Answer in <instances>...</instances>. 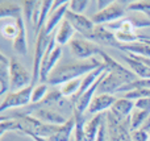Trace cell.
<instances>
[{"label":"cell","instance_id":"35","mask_svg":"<svg viewBox=\"0 0 150 141\" xmlns=\"http://www.w3.org/2000/svg\"><path fill=\"white\" fill-rule=\"evenodd\" d=\"M134 108L141 111H149L150 112V98H142L134 102Z\"/></svg>","mask_w":150,"mask_h":141},{"label":"cell","instance_id":"12","mask_svg":"<svg viewBox=\"0 0 150 141\" xmlns=\"http://www.w3.org/2000/svg\"><path fill=\"white\" fill-rule=\"evenodd\" d=\"M65 18L74 26L75 30L79 32V33L82 34V36H84V37L87 36V34H90L91 32L93 30V28L96 26L95 23H93L91 18H88L87 16L76 15V13H73V12H70V11L66 12Z\"/></svg>","mask_w":150,"mask_h":141},{"label":"cell","instance_id":"24","mask_svg":"<svg viewBox=\"0 0 150 141\" xmlns=\"http://www.w3.org/2000/svg\"><path fill=\"white\" fill-rule=\"evenodd\" d=\"M150 116L149 111H141V110H133V112L129 116V123H130V131H136V129H141L148 118Z\"/></svg>","mask_w":150,"mask_h":141},{"label":"cell","instance_id":"4","mask_svg":"<svg viewBox=\"0 0 150 141\" xmlns=\"http://www.w3.org/2000/svg\"><path fill=\"white\" fill-rule=\"evenodd\" d=\"M61 54H62V47L58 46L55 41V34L52 36L50 44L47 46L46 54L41 63V70H40V83H46L50 73L57 67V62L59 61Z\"/></svg>","mask_w":150,"mask_h":141},{"label":"cell","instance_id":"14","mask_svg":"<svg viewBox=\"0 0 150 141\" xmlns=\"http://www.w3.org/2000/svg\"><path fill=\"white\" fill-rule=\"evenodd\" d=\"M16 23L18 26V33L17 37L13 41V50L20 55H26L28 54V41H26V26H25V20L23 16L16 18Z\"/></svg>","mask_w":150,"mask_h":141},{"label":"cell","instance_id":"28","mask_svg":"<svg viewBox=\"0 0 150 141\" xmlns=\"http://www.w3.org/2000/svg\"><path fill=\"white\" fill-rule=\"evenodd\" d=\"M54 4V1L52 0H44L42 1V7H41V15H40V21H38V26L36 28V33L38 34L40 30L42 28H45V23L47 20V16H49L50 11H52V7Z\"/></svg>","mask_w":150,"mask_h":141},{"label":"cell","instance_id":"32","mask_svg":"<svg viewBox=\"0 0 150 141\" xmlns=\"http://www.w3.org/2000/svg\"><path fill=\"white\" fill-rule=\"evenodd\" d=\"M88 4H90L88 0H71V1H69V11L76 13V15H82Z\"/></svg>","mask_w":150,"mask_h":141},{"label":"cell","instance_id":"20","mask_svg":"<svg viewBox=\"0 0 150 141\" xmlns=\"http://www.w3.org/2000/svg\"><path fill=\"white\" fill-rule=\"evenodd\" d=\"M104 118H105V113H100V115H95L91 120H88L84 125V133L88 141H95L98 137L99 129L101 127Z\"/></svg>","mask_w":150,"mask_h":141},{"label":"cell","instance_id":"7","mask_svg":"<svg viewBox=\"0 0 150 141\" xmlns=\"http://www.w3.org/2000/svg\"><path fill=\"white\" fill-rule=\"evenodd\" d=\"M69 45H70L71 54L80 61L95 58L96 55H100V53L103 52V49L98 44L86 38H73V41Z\"/></svg>","mask_w":150,"mask_h":141},{"label":"cell","instance_id":"3","mask_svg":"<svg viewBox=\"0 0 150 141\" xmlns=\"http://www.w3.org/2000/svg\"><path fill=\"white\" fill-rule=\"evenodd\" d=\"M107 141H132L129 119H122L113 112H105Z\"/></svg>","mask_w":150,"mask_h":141},{"label":"cell","instance_id":"27","mask_svg":"<svg viewBox=\"0 0 150 141\" xmlns=\"http://www.w3.org/2000/svg\"><path fill=\"white\" fill-rule=\"evenodd\" d=\"M128 12H140L150 18V0H141V1H130L127 5Z\"/></svg>","mask_w":150,"mask_h":141},{"label":"cell","instance_id":"5","mask_svg":"<svg viewBox=\"0 0 150 141\" xmlns=\"http://www.w3.org/2000/svg\"><path fill=\"white\" fill-rule=\"evenodd\" d=\"M52 36L45 32V28L40 30L37 34L36 46H34V58H33V71H32V86H37V82L40 81V70H41V63L46 54L47 46L50 44Z\"/></svg>","mask_w":150,"mask_h":141},{"label":"cell","instance_id":"9","mask_svg":"<svg viewBox=\"0 0 150 141\" xmlns=\"http://www.w3.org/2000/svg\"><path fill=\"white\" fill-rule=\"evenodd\" d=\"M125 12H127V8L120 4L119 1H115L113 4H111L104 11L96 12L95 15L91 17V20L95 23V25H103V24L108 25V24L120 21L125 16Z\"/></svg>","mask_w":150,"mask_h":141},{"label":"cell","instance_id":"33","mask_svg":"<svg viewBox=\"0 0 150 141\" xmlns=\"http://www.w3.org/2000/svg\"><path fill=\"white\" fill-rule=\"evenodd\" d=\"M124 98L130 100H138L142 99V98H150V89H138V90H133L130 92L124 94Z\"/></svg>","mask_w":150,"mask_h":141},{"label":"cell","instance_id":"10","mask_svg":"<svg viewBox=\"0 0 150 141\" xmlns=\"http://www.w3.org/2000/svg\"><path fill=\"white\" fill-rule=\"evenodd\" d=\"M84 38L90 40V41L95 42V44H98V45L113 46L119 50H121L122 46H124V44H121V42L116 38L115 32L109 30V29L104 25H96L95 28H93V30L91 32L90 34H87Z\"/></svg>","mask_w":150,"mask_h":141},{"label":"cell","instance_id":"15","mask_svg":"<svg viewBox=\"0 0 150 141\" xmlns=\"http://www.w3.org/2000/svg\"><path fill=\"white\" fill-rule=\"evenodd\" d=\"M11 90V60L5 54H0V95Z\"/></svg>","mask_w":150,"mask_h":141},{"label":"cell","instance_id":"26","mask_svg":"<svg viewBox=\"0 0 150 141\" xmlns=\"http://www.w3.org/2000/svg\"><path fill=\"white\" fill-rule=\"evenodd\" d=\"M75 131L73 135L74 141H88L84 133V125H86V119L84 115H75Z\"/></svg>","mask_w":150,"mask_h":141},{"label":"cell","instance_id":"18","mask_svg":"<svg viewBox=\"0 0 150 141\" xmlns=\"http://www.w3.org/2000/svg\"><path fill=\"white\" fill-rule=\"evenodd\" d=\"M74 131H75V118L73 115L65 124L58 127L57 132L52 137H49L47 140L49 141H70L73 139Z\"/></svg>","mask_w":150,"mask_h":141},{"label":"cell","instance_id":"25","mask_svg":"<svg viewBox=\"0 0 150 141\" xmlns=\"http://www.w3.org/2000/svg\"><path fill=\"white\" fill-rule=\"evenodd\" d=\"M80 84H82V78L73 79V81H69V82H66V83H63L62 86L59 87V91L65 98L71 99V98H74L75 95L78 94V91H79V89H80Z\"/></svg>","mask_w":150,"mask_h":141},{"label":"cell","instance_id":"19","mask_svg":"<svg viewBox=\"0 0 150 141\" xmlns=\"http://www.w3.org/2000/svg\"><path fill=\"white\" fill-rule=\"evenodd\" d=\"M133 110H134V100L127 99V98H119L113 104V107L111 108V112H113L119 118L129 119Z\"/></svg>","mask_w":150,"mask_h":141},{"label":"cell","instance_id":"22","mask_svg":"<svg viewBox=\"0 0 150 141\" xmlns=\"http://www.w3.org/2000/svg\"><path fill=\"white\" fill-rule=\"evenodd\" d=\"M122 52H127V54L141 55V57L150 58V45L142 41H137L133 44H124Z\"/></svg>","mask_w":150,"mask_h":141},{"label":"cell","instance_id":"37","mask_svg":"<svg viewBox=\"0 0 150 141\" xmlns=\"http://www.w3.org/2000/svg\"><path fill=\"white\" fill-rule=\"evenodd\" d=\"M115 1H112V0H99V1H96V7H98V12H100V11H104L105 8H108L111 4H113Z\"/></svg>","mask_w":150,"mask_h":141},{"label":"cell","instance_id":"16","mask_svg":"<svg viewBox=\"0 0 150 141\" xmlns=\"http://www.w3.org/2000/svg\"><path fill=\"white\" fill-rule=\"evenodd\" d=\"M69 11V1H66L65 4L61 8H58L57 11H50L49 16H47V20L45 23V32H46L49 36H52V33L54 32V29L57 26H59V24L62 23V20L65 18L66 12Z\"/></svg>","mask_w":150,"mask_h":141},{"label":"cell","instance_id":"36","mask_svg":"<svg viewBox=\"0 0 150 141\" xmlns=\"http://www.w3.org/2000/svg\"><path fill=\"white\" fill-rule=\"evenodd\" d=\"M41 7H42V1H37L36 8H34V13H33V28H34V30H36V28L38 26L40 15H41Z\"/></svg>","mask_w":150,"mask_h":141},{"label":"cell","instance_id":"1","mask_svg":"<svg viewBox=\"0 0 150 141\" xmlns=\"http://www.w3.org/2000/svg\"><path fill=\"white\" fill-rule=\"evenodd\" d=\"M100 60L104 63L107 74L104 77V79L101 81L100 86H99V90H98L99 94L113 95L121 87L140 79V77L137 74L133 73L130 69L124 67L121 63H119L116 60H113L104 50L100 53Z\"/></svg>","mask_w":150,"mask_h":141},{"label":"cell","instance_id":"13","mask_svg":"<svg viewBox=\"0 0 150 141\" xmlns=\"http://www.w3.org/2000/svg\"><path fill=\"white\" fill-rule=\"evenodd\" d=\"M34 118L40 119L42 123L53 124V125H62L69 120L57 108H42L33 113Z\"/></svg>","mask_w":150,"mask_h":141},{"label":"cell","instance_id":"17","mask_svg":"<svg viewBox=\"0 0 150 141\" xmlns=\"http://www.w3.org/2000/svg\"><path fill=\"white\" fill-rule=\"evenodd\" d=\"M74 26L69 23L66 18H63L62 23L59 24V26L55 30V41H57L58 46H65V45L70 44L73 41V36H74Z\"/></svg>","mask_w":150,"mask_h":141},{"label":"cell","instance_id":"23","mask_svg":"<svg viewBox=\"0 0 150 141\" xmlns=\"http://www.w3.org/2000/svg\"><path fill=\"white\" fill-rule=\"evenodd\" d=\"M17 33H18V26L16 20H13V18H4V20H1L3 37H5L7 40H12L13 42L15 38L17 37Z\"/></svg>","mask_w":150,"mask_h":141},{"label":"cell","instance_id":"40","mask_svg":"<svg viewBox=\"0 0 150 141\" xmlns=\"http://www.w3.org/2000/svg\"><path fill=\"white\" fill-rule=\"evenodd\" d=\"M70 141H74V139H71V140H70Z\"/></svg>","mask_w":150,"mask_h":141},{"label":"cell","instance_id":"39","mask_svg":"<svg viewBox=\"0 0 150 141\" xmlns=\"http://www.w3.org/2000/svg\"><path fill=\"white\" fill-rule=\"evenodd\" d=\"M32 139H33L34 141H49V140H47V139H44V137H32Z\"/></svg>","mask_w":150,"mask_h":141},{"label":"cell","instance_id":"31","mask_svg":"<svg viewBox=\"0 0 150 141\" xmlns=\"http://www.w3.org/2000/svg\"><path fill=\"white\" fill-rule=\"evenodd\" d=\"M37 1H32V0H26L23 1V15L25 17V23L28 25H33V13H34V8H36Z\"/></svg>","mask_w":150,"mask_h":141},{"label":"cell","instance_id":"6","mask_svg":"<svg viewBox=\"0 0 150 141\" xmlns=\"http://www.w3.org/2000/svg\"><path fill=\"white\" fill-rule=\"evenodd\" d=\"M34 86H29L26 89H23L20 91L9 92L7 96L3 99L1 106H0V112L4 113L8 110H17V108H24L32 103V94H33Z\"/></svg>","mask_w":150,"mask_h":141},{"label":"cell","instance_id":"29","mask_svg":"<svg viewBox=\"0 0 150 141\" xmlns=\"http://www.w3.org/2000/svg\"><path fill=\"white\" fill-rule=\"evenodd\" d=\"M138 89H150V78H140V79H137V81L132 82V83L127 84V86L121 87L117 92H124V94H127V92H130V91H133V90H138Z\"/></svg>","mask_w":150,"mask_h":141},{"label":"cell","instance_id":"8","mask_svg":"<svg viewBox=\"0 0 150 141\" xmlns=\"http://www.w3.org/2000/svg\"><path fill=\"white\" fill-rule=\"evenodd\" d=\"M32 86V75L16 58H11V90L20 91Z\"/></svg>","mask_w":150,"mask_h":141},{"label":"cell","instance_id":"30","mask_svg":"<svg viewBox=\"0 0 150 141\" xmlns=\"http://www.w3.org/2000/svg\"><path fill=\"white\" fill-rule=\"evenodd\" d=\"M49 94V90H47V84L46 83H38L37 86H34L33 89V94H32V103L36 104L40 103L45 99Z\"/></svg>","mask_w":150,"mask_h":141},{"label":"cell","instance_id":"34","mask_svg":"<svg viewBox=\"0 0 150 141\" xmlns=\"http://www.w3.org/2000/svg\"><path fill=\"white\" fill-rule=\"evenodd\" d=\"M132 136V141H149L150 140V135L148 132H145L144 129H136V131L130 132Z\"/></svg>","mask_w":150,"mask_h":141},{"label":"cell","instance_id":"2","mask_svg":"<svg viewBox=\"0 0 150 141\" xmlns=\"http://www.w3.org/2000/svg\"><path fill=\"white\" fill-rule=\"evenodd\" d=\"M101 66H103V62L98 58L78 61V62H67L65 65L57 66L50 73L46 83L52 84V86H62L66 82L87 75L88 73L101 67Z\"/></svg>","mask_w":150,"mask_h":141},{"label":"cell","instance_id":"41","mask_svg":"<svg viewBox=\"0 0 150 141\" xmlns=\"http://www.w3.org/2000/svg\"><path fill=\"white\" fill-rule=\"evenodd\" d=\"M149 141H150V140H149Z\"/></svg>","mask_w":150,"mask_h":141},{"label":"cell","instance_id":"11","mask_svg":"<svg viewBox=\"0 0 150 141\" xmlns=\"http://www.w3.org/2000/svg\"><path fill=\"white\" fill-rule=\"evenodd\" d=\"M116 100H117V98H115L113 95H108V94L95 95V98L92 99L90 107H88V113L95 116V115H100V113L108 112V111H111V108L113 107Z\"/></svg>","mask_w":150,"mask_h":141},{"label":"cell","instance_id":"21","mask_svg":"<svg viewBox=\"0 0 150 141\" xmlns=\"http://www.w3.org/2000/svg\"><path fill=\"white\" fill-rule=\"evenodd\" d=\"M20 16H23V12H21V7L17 3H13V1L0 3V20H4V18H13V20H16Z\"/></svg>","mask_w":150,"mask_h":141},{"label":"cell","instance_id":"38","mask_svg":"<svg viewBox=\"0 0 150 141\" xmlns=\"http://www.w3.org/2000/svg\"><path fill=\"white\" fill-rule=\"evenodd\" d=\"M141 129H144V131L148 132V133L150 135V116L148 118V120H146L145 123H144V125L141 127Z\"/></svg>","mask_w":150,"mask_h":141}]
</instances>
